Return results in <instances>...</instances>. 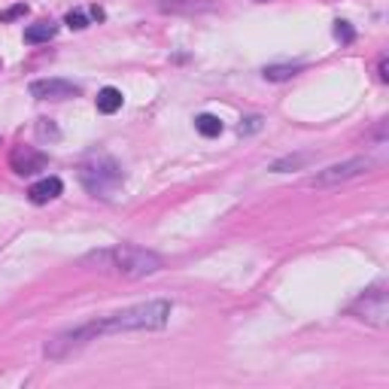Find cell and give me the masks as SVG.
I'll list each match as a JSON object with an SVG mask.
<instances>
[{"label":"cell","mask_w":389,"mask_h":389,"mask_svg":"<svg viewBox=\"0 0 389 389\" xmlns=\"http://www.w3.org/2000/svg\"><path fill=\"white\" fill-rule=\"evenodd\" d=\"M334 37H338L341 43H353L356 30L350 28V21H334Z\"/></svg>","instance_id":"obj_13"},{"label":"cell","mask_w":389,"mask_h":389,"mask_svg":"<svg viewBox=\"0 0 389 389\" xmlns=\"http://www.w3.org/2000/svg\"><path fill=\"white\" fill-rule=\"evenodd\" d=\"M67 28H73V30H86L88 28V19H86V12H79V10H76V12H67Z\"/></svg>","instance_id":"obj_14"},{"label":"cell","mask_w":389,"mask_h":389,"mask_svg":"<svg viewBox=\"0 0 389 389\" xmlns=\"http://www.w3.org/2000/svg\"><path fill=\"white\" fill-rule=\"evenodd\" d=\"M25 12H28L25 3H15V6H10V10L0 12V21H12V19H19V15H25Z\"/></svg>","instance_id":"obj_15"},{"label":"cell","mask_w":389,"mask_h":389,"mask_svg":"<svg viewBox=\"0 0 389 389\" xmlns=\"http://www.w3.org/2000/svg\"><path fill=\"white\" fill-rule=\"evenodd\" d=\"M122 91L119 88H113V86H106V88H101L97 91V113H104V116H113V113H119L122 110Z\"/></svg>","instance_id":"obj_10"},{"label":"cell","mask_w":389,"mask_h":389,"mask_svg":"<svg viewBox=\"0 0 389 389\" xmlns=\"http://www.w3.org/2000/svg\"><path fill=\"white\" fill-rule=\"evenodd\" d=\"M258 3H262V0H258Z\"/></svg>","instance_id":"obj_18"},{"label":"cell","mask_w":389,"mask_h":389,"mask_svg":"<svg viewBox=\"0 0 389 389\" xmlns=\"http://www.w3.org/2000/svg\"><path fill=\"white\" fill-rule=\"evenodd\" d=\"M10 162H12L15 173L30 177V173H37V171H43V167H46V155H43V152H37V149H30V146H19L12 152Z\"/></svg>","instance_id":"obj_7"},{"label":"cell","mask_w":389,"mask_h":389,"mask_svg":"<svg viewBox=\"0 0 389 389\" xmlns=\"http://www.w3.org/2000/svg\"><path fill=\"white\" fill-rule=\"evenodd\" d=\"M262 125V119L253 116V119H247V125H240V134H247V131H256V128Z\"/></svg>","instance_id":"obj_16"},{"label":"cell","mask_w":389,"mask_h":389,"mask_svg":"<svg viewBox=\"0 0 389 389\" xmlns=\"http://www.w3.org/2000/svg\"><path fill=\"white\" fill-rule=\"evenodd\" d=\"M298 70H301V64H271V67H265V79L283 82V79H292Z\"/></svg>","instance_id":"obj_12"},{"label":"cell","mask_w":389,"mask_h":389,"mask_svg":"<svg viewBox=\"0 0 389 389\" xmlns=\"http://www.w3.org/2000/svg\"><path fill=\"white\" fill-rule=\"evenodd\" d=\"M171 301H143V304H131L125 310H116V314H106L97 319H88V323L76 325V329L58 332L55 338L46 341V359H64L73 350L91 344L97 338H106V334H122V332H158L167 325L171 319Z\"/></svg>","instance_id":"obj_1"},{"label":"cell","mask_w":389,"mask_h":389,"mask_svg":"<svg viewBox=\"0 0 389 389\" xmlns=\"http://www.w3.org/2000/svg\"><path fill=\"white\" fill-rule=\"evenodd\" d=\"M380 79H389V64H386V58H380Z\"/></svg>","instance_id":"obj_17"},{"label":"cell","mask_w":389,"mask_h":389,"mask_svg":"<svg viewBox=\"0 0 389 389\" xmlns=\"http://www.w3.org/2000/svg\"><path fill=\"white\" fill-rule=\"evenodd\" d=\"M350 314L356 319H362V323L374 325V329H386L389 325V292L383 283L365 289V292L350 304Z\"/></svg>","instance_id":"obj_4"},{"label":"cell","mask_w":389,"mask_h":389,"mask_svg":"<svg viewBox=\"0 0 389 389\" xmlns=\"http://www.w3.org/2000/svg\"><path fill=\"white\" fill-rule=\"evenodd\" d=\"M371 167H374L371 158H347V162H341V164H329V167H323V171H316L314 177L307 180V186L310 189H329V186H338V182L362 177Z\"/></svg>","instance_id":"obj_5"},{"label":"cell","mask_w":389,"mask_h":389,"mask_svg":"<svg viewBox=\"0 0 389 389\" xmlns=\"http://www.w3.org/2000/svg\"><path fill=\"white\" fill-rule=\"evenodd\" d=\"M61 192H64V182H61L58 177H46V180L34 182V186L28 189V198L34 204H49V201H55Z\"/></svg>","instance_id":"obj_8"},{"label":"cell","mask_w":389,"mask_h":389,"mask_svg":"<svg viewBox=\"0 0 389 389\" xmlns=\"http://www.w3.org/2000/svg\"><path fill=\"white\" fill-rule=\"evenodd\" d=\"M79 180L91 195L97 198H110L122 182V167L113 162L110 155H91L86 164L79 167Z\"/></svg>","instance_id":"obj_3"},{"label":"cell","mask_w":389,"mask_h":389,"mask_svg":"<svg viewBox=\"0 0 389 389\" xmlns=\"http://www.w3.org/2000/svg\"><path fill=\"white\" fill-rule=\"evenodd\" d=\"M195 128H198V134H201V137H219L225 125H222V119H219V116H210V113H204V116L195 119Z\"/></svg>","instance_id":"obj_11"},{"label":"cell","mask_w":389,"mask_h":389,"mask_svg":"<svg viewBox=\"0 0 389 389\" xmlns=\"http://www.w3.org/2000/svg\"><path fill=\"white\" fill-rule=\"evenodd\" d=\"M82 262L91 265L95 271L119 274V277H128V280H140V277H149V274H158L164 265L162 256H155L152 249L134 247V243H119V247H110V249H97V253H88Z\"/></svg>","instance_id":"obj_2"},{"label":"cell","mask_w":389,"mask_h":389,"mask_svg":"<svg viewBox=\"0 0 389 389\" xmlns=\"http://www.w3.org/2000/svg\"><path fill=\"white\" fill-rule=\"evenodd\" d=\"M30 95L37 101H67V97L79 95V86L67 79H34L30 82Z\"/></svg>","instance_id":"obj_6"},{"label":"cell","mask_w":389,"mask_h":389,"mask_svg":"<svg viewBox=\"0 0 389 389\" xmlns=\"http://www.w3.org/2000/svg\"><path fill=\"white\" fill-rule=\"evenodd\" d=\"M55 34H58V25H55V21L43 19V21H34V25H28V28H25V43H30V46H37V43H49Z\"/></svg>","instance_id":"obj_9"}]
</instances>
